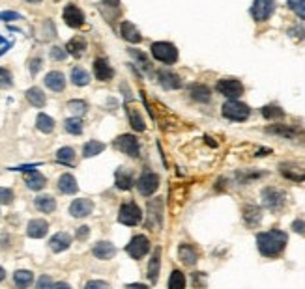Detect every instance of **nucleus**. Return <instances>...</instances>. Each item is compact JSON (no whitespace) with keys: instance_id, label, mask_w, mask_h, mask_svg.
Masks as SVG:
<instances>
[{"instance_id":"obj_37","label":"nucleus","mask_w":305,"mask_h":289,"mask_svg":"<svg viewBox=\"0 0 305 289\" xmlns=\"http://www.w3.org/2000/svg\"><path fill=\"white\" fill-rule=\"evenodd\" d=\"M260 112H262L266 120H281L284 116V110L277 104H266V106L260 108Z\"/></svg>"},{"instance_id":"obj_50","label":"nucleus","mask_w":305,"mask_h":289,"mask_svg":"<svg viewBox=\"0 0 305 289\" xmlns=\"http://www.w3.org/2000/svg\"><path fill=\"white\" fill-rule=\"evenodd\" d=\"M88 235H90V227H88V226L77 227V239H79V241H84V239H88Z\"/></svg>"},{"instance_id":"obj_36","label":"nucleus","mask_w":305,"mask_h":289,"mask_svg":"<svg viewBox=\"0 0 305 289\" xmlns=\"http://www.w3.org/2000/svg\"><path fill=\"white\" fill-rule=\"evenodd\" d=\"M36 125H38V129L42 131V133H53L54 129V120L51 116H47V114H38V118H36Z\"/></svg>"},{"instance_id":"obj_58","label":"nucleus","mask_w":305,"mask_h":289,"mask_svg":"<svg viewBox=\"0 0 305 289\" xmlns=\"http://www.w3.org/2000/svg\"><path fill=\"white\" fill-rule=\"evenodd\" d=\"M0 43H4V38H2V36H0Z\"/></svg>"},{"instance_id":"obj_31","label":"nucleus","mask_w":305,"mask_h":289,"mask_svg":"<svg viewBox=\"0 0 305 289\" xmlns=\"http://www.w3.org/2000/svg\"><path fill=\"white\" fill-rule=\"evenodd\" d=\"M115 181H116V186H118L120 190H129V188L133 186V179H131V174L127 172L126 168H118V170H116Z\"/></svg>"},{"instance_id":"obj_22","label":"nucleus","mask_w":305,"mask_h":289,"mask_svg":"<svg viewBox=\"0 0 305 289\" xmlns=\"http://www.w3.org/2000/svg\"><path fill=\"white\" fill-rule=\"evenodd\" d=\"M86 40H84L83 36H75V38H71L70 41L66 43V52L68 54H71V56H75V58H81L84 52H86Z\"/></svg>"},{"instance_id":"obj_33","label":"nucleus","mask_w":305,"mask_h":289,"mask_svg":"<svg viewBox=\"0 0 305 289\" xmlns=\"http://www.w3.org/2000/svg\"><path fill=\"white\" fill-rule=\"evenodd\" d=\"M127 120H129V125H131L135 131H144V129H146L144 120L141 118V112H139L135 106H129V104H127Z\"/></svg>"},{"instance_id":"obj_49","label":"nucleus","mask_w":305,"mask_h":289,"mask_svg":"<svg viewBox=\"0 0 305 289\" xmlns=\"http://www.w3.org/2000/svg\"><path fill=\"white\" fill-rule=\"evenodd\" d=\"M40 69H42V58H34V60L30 62V75L32 77H36Z\"/></svg>"},{"instance_id":"obj_44","label":"nucleus","mask_w":305,"mask_h":289,"mask_svg":"<svg viewBox=\"0 0 305 289\" xmlns=\"http://www.w3.org/2000/svg\"><path fill=\"white\" fill-rule=\"evenodd\" d=\"M288 8L294 11L300 19H305V0H288Z\"/></svg>"},{"instance_id":"obj_14","label":"nucleus","mask_w":305,"mask_h":289,"mask_svg":"<svg viewBox=\"0 0 305 289\" xmlns=\"http://www.w3.org/2000/svg\"><path fill=\"white\" fill-rule=\"evenodd\" d=\"M62 17L70 28H81V26L84 24L83 10H81L79 6H75V4H68V6L64 8Z\"/></svg>"},{"instance_id":"obj_40","label":"nucleus","mask_w":305,"mask_h":289,"mask_svg":"<svg viewBox=\"0 0 305 289\" xmlns=\"http://www.w3.org/2000/svg\"><path fill=\"white\" fill-rule=\"evenodd\" d=\"M75 159V151L73 147H60L56 151V161L58 163H64V165H71Z\"/></svg>"},{"instance_id":"obj_23","label":"nucleus","mask_w":305,"mask_h":289,"mask_svg":"<svg viewBox=\"0 0 305 289\" xmlns=\"http://www.w3.org/2000/svg\"><path fill=\"white\" fill-rule=\"evenodd\" d=\"M43 83H45V86L49 90H53V92H62L64 88H66V77L60 71H51L45 75V81Z\"/></svg>"},{"instance_id":"obj_13","label":"nucleus","mask_w":305,"mask_h":289,"mask_svg":"<svg viewBox=\"0 0 305 289\" xmlns=\"http://www.w3.org/2000/svg\"><path fill=\"white\" fill-rule=\"evenodd\" d=\"M279 170L290 181H296V183L305 181V163H283L279 165Z\"/></svg>"},{"instance_id":"obj_3","label":"nucleus","mask_w":305,"mask_h":289,"mask_svg":"<svg viewBox=\"0 0 305 289\" xmlns=\"http://www.w3.org/2000/svg\"><path fill=\"white\" fill-rule=\"evenodd\" d=\"M221 110H223V116H225L227 120H232V122H245V120L251 116L249 106L240 103V101H236V99L227 101V103L223 104Z\"/></svg>"},{"instance_id":"obj_38","label":"nucleus","mask_w":305,"mask_h":289,"mask_svg":"<svg viewBox=\"0 0 305 289\" xmlns=\"http://www.w3.org/2000/svg\"><path fill=\"white\" fill-rule=\"evenodd\" d=\"M71 83L75 86H88L90 83V75L84 71L83 67H73L71 69Z\"/></svg>"},{"instance_id":"obj_17","label":"nucleus","mask_w":305,"mask_h":289,"mask_svg":"<svg viewBox=\"0 0 305 289\" xmlns=\"http://www.w3.org/2000/svg\"><path fill=\"white\" fill-rule=\"evenodd\" d=\"M94 75L97 81H101V83H107V81H111L113 77H115V69L109 65L105 58H95L94 60Z\"/></svg>"},{"instance_id":"obj_29","label":"nucleus","mask_w":305,"mask_h":289,"mask_svg":"<svg viewBox=\"0 0 305 289\" xmlns=\"http://www.w3.org/2000/svg\"><path fill=\"white\" fill-rule=\"evenodd\" d=\"M189 93H191V97H193L195 101H199V103H208L211 97L210 88L204 86V84H191Z\"/></svg>"},{"instance_id":"obj_54","label":"nucleus","mask_w":305,"mask_h":289,"mask_svg":"<svg viewBox=\"0 0 305 289\" xmlns=\"http://www.w3.org/2000/svg\"><path fill=\"white\" fill-rule=\"evenodd\" d=\"M288 34H290L292 38H304V36H305V30L302 28V26H296V28H292V30L288 32Z\"/></svg>"},{"instance_id":"obj_8","label":"nucleus","mask_w":305,"mask_h":289,"mask_svg":"<svg viewBox=\"0 0 305 289\" xmlns=\"http://www.w3.org/2000/svg\"><path fill=\"white\" fill-rule=\"evenodd\" d=\"M268 133L277 134V136H283L286 140H292V142H305V131H302L300 127L294 125H272L266 129Z\"/></svg>"},{"instance_id":"obj_11","label":"nucleus","mask_w":305,"mask_h":289,"mask_svg":"<svg viewBox=\"0 0 305 289\" xmlns=\"http://www.w3.org/2000/svg\"><path fill=\"white\" fill-rule=\"evenodd\" d=\"M126 252L133 259L144 258L148 252H150V241L144 235H135V237L129 241V245L126 247Z\"/></svg>"},{"instance_id":"obj_47","label":"nucleus","mask_w":305,"mask_h":289,"mask_svg":"<svg viewBox=\"0 0 305 289\" xmlns=\"http://www.w3.org/2000/svg\"><path fill=\"white\" fill-rule=\"evenodd\" d=\"M49 54H51V58L56 60V62H62V60H66V56H68V52L64 51V49H60V47H53Z\"/></svg>"},{"instance_id":"obj_19","label":"nucleus","mask_w":305,"mask_h":289,"mask_svg":"<svg viewBox=\"0 0 305 289\" xmlns=\"http://www.w3.org/2000/svg\"><path fill=\"white\" fill-rule=\"evenodd\" d=\"M71 245V235L70 233H66V231H58V233H54L51 241H49V247L53 252H64V250H68Z\"/></svg>"},{"instance_id":"obj_48","label":"nucleus","mask_w":305,"mask_h":289,"mask_svg":"<svg viewBox=\"0 0 305 289\" xmlns=\"http://www.w3.org/2000/svg\"><path fill=\"white\" fill-rule=\"evenodd\" d=\"M21 15L17 11H0V21H19Z\"/></svg>"},{"instance_id":"obj_20","label":"nucleus","mask_w":305,"mask_h":289,"mask_svg":"<svg viewBox=\"0 0 305 289\" xmlns=\"http://www.w3.org/2000/svg\"><path fill=\"white\" fill-rule=\"evenodd\" d=\"M92 254H94L97 259H111L113 256L116 254V248L113 243H109V241H99V243H95L94 248H92Z\"/></svg>"},{"instance_id":"obj_15","label":"nucleus","mask_w":305,"mask_h":289,"mask_svg":"<svg viewBox=\"0 0 305 289\" xmlns=\"http://www.w3.org/2000/svg\"><path fill=\"white\" fill-rule=\"evenodd\" d=\"M92 211H94V204H92V200H88V198L73 200V204L70 206V215L75 218L88 217V215H92Z\"/></svg>"},{"instance_id":"obj_27","label":"nucleus","mask_w":305,"mask_h":289,"mask_svg":"<svg viewBox=\"0 0 305 289\" xmlns=\"http://www.w3.org/2000/svg\"><path fill=\"white\" fill-rule=\"evenodd\" d=\"M58 190L62 194H75L79 190V185H77V179H75L71 174H62L60 179H58Z\"/></svg>"},{"instance_id":"obj_7","label":"nucleus","mask_w":305,"mask_h":289,"mask_svg":"<svg viewBox=\"0 0 305 289\" xmlns=\"http://www.w3.org/2000/svg\"><path fill=\"white\" fill-rule=\"evenodd\" d=\"M113 145L118 151H122L124 155L139 157V153H141V145H139L137 136H133V134H120L113 142Z\"/></svg>"},{"instance_id":"obj_5","label":"nucleus","mask_w":305,"mask_h":289,"mask_svg":"<svg viewBox=\"0 0 305 289\" xmlns=\"http://www.w3.org/2000/svg\"><path fill=\"white\" fill-rule=\"evenodd\" d=\"M284 202H286V194L283 190L275 188V186H266L262 188V204L266 209L270 211H279L283 209Z\"/></svg>"},{"instance_id":"obj_6","label":"nucleus","mask_w":305,"mask_h":289,"mask_svg":"<svg viewBox=\"0 0 305 289\" xmlns=\"http://www.w3.org/2000/svg\"><path fill=\"white\" fill-rule=\"evenodd\" d=\"M118 220L126 226H137L139 222L142 220V211L135 202H127L120 207V213H118Z\"/></svg>"},{"instance_id":"obj_21","label":"nucleus","mask_w":305,"mask_h":289,"mask_svg":"<svg viewBox=\"0 0 305 289\" xmlns=\"http://www.w3.org/2000/svg\"><path fill=\"white\" fill-rule=\"evenodd\" d=\"M120 34H122V38L129 43H141L142 41V34H141V30H139L133 22H129V21L122 22V26H120Z\"/></svg>"},{"instance_id":"obj_26","label":"nucleus","mask_w":305,"mask_h":289,"mask_svg":"<svg viewBox=\"0 0 305 289\" xmlns=\"http://www.w3.org/2000/svg\"><path fill=\"white\" fill-rule=\"evenodd\" d=\"M243 220L249 227H255L260 224L262 220V213H260V207L257 206H245L243 207Z\"/></svg>"},{"instance_id":"obj_56","label":"nucleus","mask_w":305,"mask_h":289,"mask_svg":"<svg viewBox=\"0 0 305 289\" xmlns=\"http://www.w3.org/2000/svg\"><path fill=\"white\" fill-rule=\"evenodd\" d=\"M6 278V270H4V268L0 267V282H2V280Z\"/></svg>"},{"instance_id":"obj_41","label":"nucleus","mask_w":305,"mask_h":289,"mask_svg":"<svg viewBox=\"0 0 305 289\" xmlns=\"http://www.w3.org/2000/svg\"><path fill=\"white\" fill-rule=\"evenodd\" d=\"M129 54L137 60L139 63H141V67H142V71L150 73L152 71V63H150V60H148L146 56H144V52H141L139 49H129Z\"/></svg>"},{"instance_id":"obj_9","label":"nucleus","mask_w":305,"mask_h":289,"mask_svg":"<svg viewBox=\"0 0 305 289\" xmlns=\"http://www.w3.org/2000/svg\"><path fill=\"white\" fill-rule=\"evenodd\" d=\"M275 11V0H255L251 6V17L257 22L268 21Z\"/></svg>"},{"instance_id":"obj_34","label":"nucleus","mask_w":305,"mask_h":289,"mask_svg":"<svg viewBox=\"0 0 305 289\" xmlns=\"http://www.w3.org/2000/svg\"><path fill=\"white\" fill-rule=\"evenodd\" d=\"M103 149H105V144H103V142H99V140H88V142L83 145V157L90 159V157L99 155Z\"/></svg>"},{"instance_id":"obj_46","label":"nucleus","mask_w":305,"mask_h":289,"mask_svg":"<svg viewBox=\"0 0 305 289\" xmlns=\"http://www.w3.org/2000/svg\"><path fill=\"white\" fill-rule=\"evenodd\" d=\"M13 198H15V194H13L11 188L0 186V204H2V206H10L11 202H13Z\"/></svg>"},{"instance_id":"obj_32","label":"nucleus","mask_w":305,"mask_h":289,"mask_svg":"<svg viewBox=\"0 0 305 289\" xmlns=\"http://www.w3.org/2000/svg\"><path fill=\"white\" fill-rule=\"evenodd\" d=\"M34 204H36V207H38L42 213H53L54 209H56V200H54L53 196H49V194L38 196L34 200Z\"/></svg>"},{"instance_id":"obj_10","label":"nucleus","mask_w":305,"mask_h":289,"mask_svg":"<svg viewBox=\"0 0 305 289\" xmlns=\"http://www.w3.org/2000/svg\"><path fill=\"white\" fill-rule=\"evenodd\" d=\"M215 88L221 95L229 97V99H238L240 95H243V84L238 79H221Z\"/></svg>"},{"instance_id":"obj_57","label":"nucleus","mask_w":305,"mask_h":289,"mask_svg":"<svg viewBox=\"0 0 305 289\" xmlns=\"http://www.w3.org/2000/svg\"><path fill=\"white\" fill-rule=\"evenodd\" d=\"M26 2H32V4H38V2H42V0H26Z\"/></svg>"},{"instance_id":"obj_39","label":"nucleus","mask_w":305,"mask_h":289,"mask_svg":"<svg viewBox=\"0 0 305 289\" xmlns=\"http://www.w3.org/2000/svg\"><path fill=\"white\" fill-rule=\"evenodd\" d=\"M186 288V276L180 270H172L168 278V289H184Z\"/></svg>"},{"instance_id":"obj_30","label":"nucleus","mask_w":305,"mask_h":289,"mask_svg":"<svg viewBox=\"0 0 305 289\" xmlns=\"http://www.w3.org/2000/svg\"><path fill=\"white\" fill-rule=\"evenodd\" d=\"M26 101L32 104V106H36V108H43L45 106V103H47V97H45V93L40 90V88H28L26 90Z\"/></svg>"},{"instance_id":"obj_25","label":"nucleus","mask_w":305,"mask_h":289,"mask_svg":"<svg viewBox=\"0 0 305 289\" xmlns=\"http://www.w3.org/2000/svg\"><path fill=\"white\" fill-rule=\"evenodd\" d=\"M159 268H161V250L156 248L154 254H152V258H150V261H148V278H150L152 284L158 282Z\"/></svg>"},{"instance_id":"obj_52","label":"nucleus","mask_w":305,"mask_h":289,"mask_svg":"<svg viewBox=\"0 0 305 289\" xmlns=\"http://www.w3.org/2000/svg\"><path fill=\"white\" fill-rule=\"evenodd\" d=\"M292 229L296 233H305V220H294L292 222Z\"/></svg>"},{"instance_id":"obj_35","label":"nucleus","mask_w":305,"mask_h":289,"mask_svg":"<svg viewBox=\"0 0 305 289\" xmlns=\"http://www.w3.org/2000/svg\"><path fill=\"white\" fill-rule=\"evenodd\" d=\"M13 282H15L17 288H28L32 282H34V274H32L30 270H15Z\"/></svg>"},{"instance_id":"obj_42","label":"nucleus","mask_w":305,"mask_h":289,"mask_svg":"<svg viewBox=\"0 0 305 289\" xmlns=\"http://www.w3.org/2000/svg\"><path fill=\"white\" fill-rule=\"evenodd\" d=\"M64 127L70 134H81L83 133V122L79 118H70L64 122Z\"/></svg>"},{"instance_id":"obj_45","label":"nucleus","mask_w":305,"mask_h":289,"mask_svg":"<svg viewBox=\"0 0 305 289\" xmlns=\"http://www.w3.org/2000/svg\"><path fill=\"white\" fill-rule=\"evenodd\" d=\"M68 108H70L73 114H77V116H81V114L86 112L88 104L84 103V101H77V99H73V101H70V103H68Z\"/></svg>"},{"instance_id":"obj_24","label":"nucleus","mask_w":305,"mask_h":289,"mask_svg":"<svg viewBox=\"0 0 305 289\" xmlns=\"http://www.w3.org/2000/svg\"><path fill=\"white\" fill-rule=\"evenodd\" d=\"M178 258L180 261L184 263V265H195L197 263V259H199V254H197V250H195V247H191V245H180L178 248Z\"/></svg>"},{"instance_id":"obj_2","label":"nucleus","mask_w":305,"mask_h":289,"mask_svg":"<svg viewBox=\"0 0 305 289\" xmlns=\"http://www.w3.org/2000/svg\"><path fill=\"white\" fill-rule=\"evenodd\" d=\"M150 51H152V56H154L158 62L174 63L176 60H178V49H176L172 43H168V41H156V43H152Z\"/></svg>"},{"instance_id":"obj_4","label":"nucleus","mask_w":305,"mask_h":289,"mask_svg":"<svg viewBox=\"0 0 305 289\" xmlns=\"http://www.w3.org/2000/svg\"><path fill=\"white\" fill-rule=\"evenodd\" d=\"M146 226L152 231H158L161 227V220H163V200L161 198H154L150 200L146 206Z\"/></svg>"},{"instance_id":"obj_51","label":"nucleus","mask_w":305,"mask_h":289,"mask_svg":"<svg viewBox=\"0 0 305 289\" xmlns=\"http://www.w3.org/2000/svg\"><path fill=\"white\" fill-rule=\"evenodd\" d=\"M54 286V282L51 278H47V276H42V278L38 280V288L42 289V288H53Z\"/></svg>"},{"instance_id":"obj_55","label":"nucleus","mask_w":305,"mask_h":289,"mask_svg":"<svg viewBox=\"0 0 305 289\" xmlns=\"http://www.w3.org/2000/svg\"><path fill=\"white\" fill-rule=\"evenodd\" d=\"M107 6H113V8H116L118 4H120V0H103Z\"/></svg>"},{"instance_id":"obj_43","label":"nucleus","mask_w":305,"mask_h":289,"mask_svg":"<svg viewBox=\"0 0 305 289\" xmlns=\"http://www.w3.org/2000/svg\"><path fill=\"white\" fill-rule=\"evenodd\" d=\"M13 86V77H11V71L6 69V67H0V88L2 90H8Z\"/></svg>"},{"instance_id":"obj_16","label":"nucleus","mask_w":305,"mask_h":289,"mask_svg":"<svg viewBox=\"0 0 305 289\" xmlns=\"http://www.w3.org/2000/svg\"><path fill=\"white\" fill-rule=\"evenodd\" d=\"M158 81L165 90H178V88H182V79L174 71H168V69H159Z\"/></svg>"},{"instance_id":"obj_53","label":"nucleus","mask_w":305,"mask_h":289,"mask_svg":"<svg viewBox=\"0 0 305 289\" xmlns=\"http://www.w3.org/2000/svg\"><path fill=\"white\" fill-rule=\"evenodd\" d=\"M86 288H109V284L101 282V280H92V282L86 284Z\"/></svg>"},{"instance_id":"obj_18","label":"nucleus","mask_w":305,"mask_h":289,"mask_svg":"<svg viewBox=\"0 0 305 289\" xmlns=\"http://www.w3.org/2000/svg\"><path fill=\"white\" fill-rule=\"evenodd\" d=\"M47 231H49V224H47V220H43V218H34V220L28 222V226H26V233H28V237H32V239L45 237Z\"/></svg>"},{"instance_id":"obj_12","label":"nucleus","mask_w":305,"mask_h":289,"mask_svg":"<svg viewBox=\"0 0 305 289\" xmlns=\"http://www.w3.org/2000/svg\"><path fill=\"white\" fill-rule=\"evenodd\" d=\"M158 186H159V177L154 172H144L137 181V188L142 196H152L158 190Z\"/></svg>"},{"instance_id":"obj_1","label":"nucleus","mask_w":305,"mask_h":289,"mask_svg":"<svg viewBox=\"0 0 305 289\" xmlns=\"http://www.w3.org/2000/svg\"><path fill=\"white\" fill-rule=\"evenodd\" d=\"M286 243H288V235L281 229H270V231H262L257 235V247L264 258L279 256L286 247Z\"/></svg>"},{"instance_id":"obj_28","label":"nucleus","mask_w":305,"mask_h":289,"mask_svg":"<svg viewBox=\"0 0 305 289\" xmlns=\"http://www.w3.org/2000/svg\"><path fill=\"white\" fill-rule=\"evenodd\" d=\"M24 183H26V186H28L30 190H42L43 186L47 185V179H45V176L40 174V172L30 170V172L26 174V177H24Z\"/></svg>"}]
</instances>
